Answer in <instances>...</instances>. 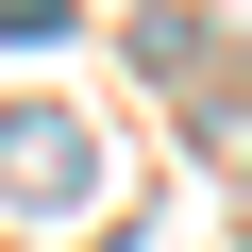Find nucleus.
<instances>
[{"mask_svg": "<svg viewBox=\"0 0 252 252\" xmlns=\"http://www.w3.org/2000/svg\"><path fill=\"white\" fill-rule=\"evenodd\" d=\"M0 185H17V202H84V185H101V152H84V118L17 101V118H0Z\"/></svg>", "mask_w": 252, "mask_h": 252, "instance_id": "f257e3e1", "label": "nucleus"}]
</instances>
